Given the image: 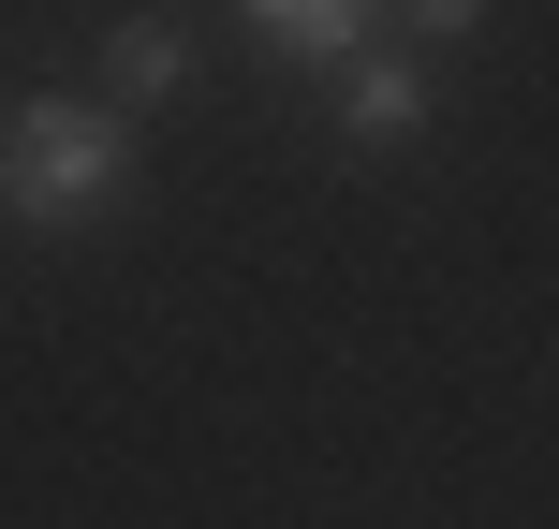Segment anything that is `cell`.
<instances>
[{"label": "cell", "instance_id": "6da1fadb", "mask_svg": "<svg viewBox=\"0 0 559 529\" xmlns=\"http://www.w3.org/2000/svg\"><path fill=\"white\" fill-rule=\"evenodd\" d=\"M0 206L45 221V236L133 206V118H118V104H74V88L15 104V118H0Z\"/></svg>", "mask_w": 559, "mask_h": 529}, {"label": "cell", "instance_id": "7a4b0ae2", "mask_svg": "<svg viewBox=\"0 0 559 529\" xmlns=\"http://www.w3.org/2000/svg\"><path fill=\"white\" fill-rule=\"evenodd\" d=\"M177 74H192V29H177V15H118V29H104V104H118V118L163 104Z\"/></svg>", "mask_w": 559, "mask_h": 529}, {"label": "cell", "instance_id": "3957f363", "mask_svg": "<svg viewBox=\"0 0 559 529\" xmlns=\"http://www.w3.org/2000/svg\"><path fill=\"white\" fill-rule=\"evenodd\" d=\"M397 133H427V74L413 59H354L338 74V147H397Z\"/></svg>", "mask_w": 559, "mask_h": 529}, {"label": "cell", "instance_id": "277c9868", "mask_svg": "<svg viewBox=\"0 0 559 529\" xmlns=\"http://www.w3.org/2000/svg\"><path fill=\"white\" fill-rule=\"evenodd\" d=\"M236 15H251V29H265L280 59H354L383 0H236Z\"/></svg>", "mask_w": 559, "mask_h": 529}, {"label": "cell", "instance_id": "5b68a950", "mask_svg": "<svg viewBox=\"0 0 559 529\" xmlns=\"http://www.w3.org/2000/svg\"><path fill=\"white\" fill-rule=\"evenodd\" d=\"M413 29H486V0H397Z\"/></svg>", "mask_w": 559, "mask_h": 529}]
</instances>
